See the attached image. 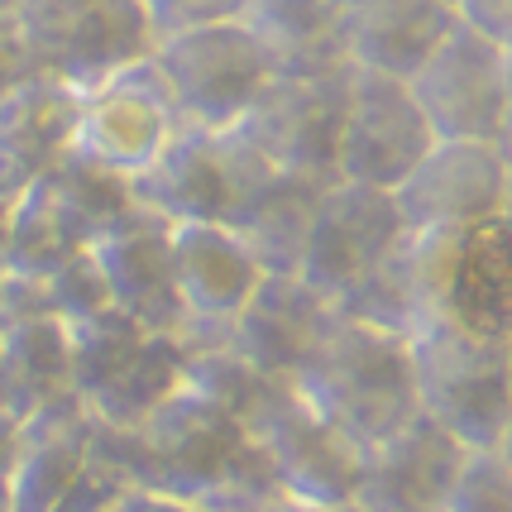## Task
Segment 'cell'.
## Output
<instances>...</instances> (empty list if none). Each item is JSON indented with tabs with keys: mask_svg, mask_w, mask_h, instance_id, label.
I'll use <instances>...</instances> for the list:
<instances>
[{
	"mask_svg": "<svg viewBox=\"0 0 512 512\" xmlns=\"http://www.w3.org/2000/svg\"><path fill=\"white\" fill-rule=\"evenodd\" d=\"M292 388L359 455L402 431L412 417H422L412 340L350 321L340 312L312 345V355L302 359V369L292 374Z\"/></svg>",
	"mask_w": 512,
	"mask_h": 512,
	"instance_id": "6da1fadb",
	"label": "cell"
},
{
	"mask_svg": "<svg viewBox=\"0 0 512 512\" xmlns=\"http://www.w3.org/2000/svg\"><path fill=\"white\" fill-rule=\"evenodd\" d=\"M412 340L417 364V398L436 426L469 450H489L512 426V383L498 335H479L469 326L431 316Z\"/></svg>",
	"mask_w": 512,
	"mask_h": 512,
	"instance_id": "7a4b0ae2",
	"label": "cell"
},
{
	"mask_svg": "<svg viewBox=\"0 0 512 512\" xmlns=\"http://www.w3.org/2000/svg\"><path fill=\"white\" fill-rule=\"evenodd\" d=\"M436 139H489L512 130V53L474 24L455 20L450 34L407 77Z\"/></svg>",
	"mask_w": 512,
	"mask_h": 512,
	"instance_id": "3957f363",
	"label": "cell"
},
{
	"mask_svg": "<svg viewBox=\"0 0 512 512\" xmlns=\"http://www.w3.org/2000/svg\"><path fill=\"white\" fill-rule=\"evenodd\" d=\"M154 63L173 87L178 120L192 130H230L273 82V67L245 20L168 34L154 44Z\"/></svg>",
	"mask_w": 512,
	"mask_h": 512,
	"instance_id": "277c9868",
	"label": "cell"
},
{
	"mask_svg": "<svg viewBox=\"0 0 512 512\" xmlns=\"http://www.w3.org/2000/svg\"><path fill=\"white\" fill-rule=\"evenodd\" d=\"M345 91H350V67L331 77H273L235 125L259 144V154L283 178L331 187L340 182Z\"/></svg>",
	"mask_w": 512,
	"mask_h": 512,
	"instance_id": "5b68a950",
	"label": "cell"
},
{
	"mask_svg": "<svg viewBox=\"0 0 512 512\" xmlns=\"http://www.w3.org/2000/svg\"><path fill=\"white\" fill-rule=\"evenodd\" d=\"M512 158L489 139H436L393 187L407 235H460L508 211Z\"/></svg>",
	"mask_w": 512,
	"mask_h": 512,
	"instance_id": "8992f818",
	"label": "cell"
},
{
	"mask_svg": "<svg viewBox=\"0 0 512 512\" xmlns=\"http://www.w3.org/2000/svg\"><path fill=\"white\" fill-rule=\"evenodd\" d=\"M426 278L431 316L469 326L479 335L512 331V216L460 230V235H412ZM426 316V321H431Z\"/></svg>",
	"mask_w": 512,
	"mask_h": 512,
	"instance_id": "52a82bcc",
	"label": "cell"
},
{
	"mask_svg": "<svg viewBox=\"0 0 512 512\" xmlns=\"http://www.w3.org/2000/svg\"><path fill=\"white\" fill-rule=\"evenodd\" d=\"M407 240L402 211L388 187L369 182H331L316 197V216L302 245L297 278L326 302H335L345 288H355L374 264H383Z\"/></svg>",
	"mask_w": 512,
	"mask_h": 512,
	"instance_id": "ba28073f",
	"label": "cell"
},
{
	"mask_svg": "<svg viewBox=\"0 0 512 512\" xmlns=\"http://www.w3.org/2000/svg\"><path fill=\"white\" fill-rule=\"evenodd\" d=\"M178 130H182V120H178L173 87H168L163 67L149 53V58H139L134 67L115 72L106 87L82 96L72 154H87L96 163L115 168V173L134 178L144 163H154V154Z\"/></svg>",
	"mask_w": 512,
	"mask_h": 512,
	"instance_id": "9c48e42d",
	"label": "cell"
},
{
	"mask_svg": "<svg viewBox=\"0 0 512 512\" xmlns=\"http://www.w3.org/2000/svg\"><path fill=\"white\" fill-rule=\"evenodd\" d=\"M436 144L422 106L402 77L350 67L345 91V139H340V178L369 187H398L422 154Z\"/></svg>",
	"mask_w": 512,
	"mask_h": 512,
	"instance_id": "30bf717a",
	"label": "cell"
},
{
	"mask_svg": "<svg viewBox=\"0 0 512 512\" xmlns=\"http://www.w3.org/2000/svg\"><path fill=\"white\" fill-rule=\"evenodd\" d=\"M173 278L182 297V340L206 345L230 335V321L264 283V264L225 221H182L173 225Z\"/></svg>",
	"mask_w": 512,
	"mask_h": 512,
	"instance_id": "8fae6325",
	"label": "cell"
},
{
	"mask_svg": "<svg viewBox=\"0 0 512 512\" xmlns=\"http://www.w3.org/2000/svg\"><path fill=\"white\" fill-rule=\"evenodd\" d=\"M87 249L101 264L115 312L134 316L144 331L182 340V297L178 278H173V225L134 206L130 216H120Z\"/></svg>",
	"mask_w": 512,
	"mask_h": 512,
	"instance_id": "7c38bea8",
	"label": "cell"
},
{
	"mask_svg": "<svg viewBox=\"0 0 512 512\" xmlns=\"http://www.w3.org/2000/svg\"><path fill=\"white\" fill-rule=\"evenodd\" d=\"M465 450L446 426L431 417H412V422L393 431L388 441L369 446L359 455V484H355V508L359 512H446L455 469L465 460Z\"/></svg>",
	"mask_w": 512,
	"mask_h": 512,
	"instance_id": "4fadbf2b",
	"label": "cell"
},
{
	"mask_svg": "<svg viewBox=\"0 0 512 512\" xmlns=\"http://www.w3.org/2000/svg\"><path fill=\"white\" fill-rule=\"evenodd\" d=\"M335 307L312 292L297 273H264L240 316L230 321L225 345L264 379H292L312 345L326 335Z\"/></svg>",
	"mask_w": 512,
	"mask_h": 512,
	"instance_id": "5bb4252c",
	"label": "cell"
},
{
	"mask_svg": "<svg viewBox=\"0 0 512 512\" xmlns=\"http://www.w3.org/2000/svg\"><path fill=\"white\" fill-rule=\"evenodd\" d=\"M82 91L53 72L24 77L0 96V197H24L29 182L53 173L77 144Z\"/></svg>",
	"mask_w": 512,
	"mask_h": 512,
	"instance_id": "9a60e30c",
	"label": "cell"
},
{
	"mask_svg": "<svg viewBox=\"0 0 512 512\" xmlns=\"http://www.w3.org/2000/svg\"><path fill=\"white\" fill-rule=\"evenodd\" d=\"M130 197L139 211L158 221H225V158H221V130H192L182 125L154 163H144L130 178Z\"/></svg>",
	"mask_w": 512,
	"mask_h": 512,
	"instance_id": "2e32d148",
	"label": "cell"
},
{
	"mask_svg": "<svg viewBox=\"0 0 512 512\" xmlns=\"http://www.w3.org/2000/svg\"><path fill=\"white\" fill-rule=\"evenodd\" d=\"M158 44L154 20L144 0H91L77 20L48 44L44 72L63 77L72 91L106 87L115 72L149 58Z\"/></svg>",
	"mask_w": 512,
	"mask_h": 512,
	"instance_id": "e0dca14e",
	"label": "cell"
},
{
	"mask_svg": "<svg viewBox=\"0 0 512 512\" xmlns=\"http://www.w3.org/2000/svg\"><path fill=\"white\" fill-rule=\"evenodd\" d=\"M340 20H345L350 67H369L407 82L426 63V53L450 34L460 10L455 0H350Z\"/></svg>",
	"mask_w": 512,
	"mask_h": 512,
	"instance_id": "ac0fdd59",
	"label": "cell"
},
{
	"mask_svg": "<svg viewBox=\"0 0 512 512\" xmlns=\"http://www.w3.org/2000/svg\"><path fill=\"white\" fill-rule=\"evenodd\" d=\"M240 20L259 39L273 77H331L350 67L345 20L331 0H249Z\"/></svg>",
	"mask_w": 512,
	"mask_h": 512,
	"instance_id": "d6986e66",
	"label": "cell"
},
{
	"mask_svg": "<svg viewBox=\"0 0 512 512\" xmlns=\"http://www.w3.org/2000/svg\"><path fill=\"white\" fill-rule=\"evenodd\" d=\"M67 321L53 312H15L0 316V383H5V412L24 422L58 393H72L67 383Z\"/></svg>",
	"mask_w": 512,
	"mask_h": 512,
	"instance_id": "ffe728a7",
	"label": "cell"
},
{
	"mask_svg": "<svg viewBox=\"0 0 512 512\" xmlns=\"http://www.w3.org/2000/svg\"><path fill=\"white\" fill-rule=\"evenodd\" d=\"M316 197H321V187H312V182L278 178L240 221H230V230H240L249 240L264 273H297L302 245H307V230H312L316 216Z\"/></svg>",
	"mask_w": 512,
	"mask_h": 512,
	"instance_id": "44dd1931",
	"label": "cell"
},
{
	"mask_svg": "<svg viewBox=\"0 0 512 512\" xmlns=\"http://www.w3.org/2000/svg\"><path fill=\"white\" fill-rule=\"evenodd\" d=\"M446 512H512V465L503 460V450H465Z\"/></svg>",
	"mask_w": 512,
	"mask_h": 512,
	"instance_id": "7402d4cb",
	"label": "cell"
},
{
	"mask_svg": "<svg viewBox=\"0 0 512 512\" xmlns=\"http://www.w3.org/2000/svg\"><path fill=\"white\" fill-rule=\"evenodd\" d=\"M39 292H44L48 312L63 316V321H82V316H96L111 307V292H106V278H101V264L91 259V249L67 254L39 283Z\"/></svg>",
	"mask_w": 512,
	"mask_h": 512,
	"instance_id": "603a6c76",
	"label": "cell"
},
{
	"mask_svg": "<svg viewBox=\"0 0 512 512\" xmlns=\"http://www.w3.org/2000/svg\"><path fill=\"white\" fill-rule=\"evenodd\" d=\"M144 5H149L154 34L168 39V34H187V29H201V24L240 20L249 0H144Z\"/></svg>",
	"mask_w": 512,
	"mask_h": 512,
	"instance_id": "cb8c5ba5",
	"label": "cell"
},
{
	"mask_svg": "<svg viewBox=\"0 0 512 512\" xmlns=\"http://www.w3.org/2000/svg\"><path fill=\"white\" fill-rule=\"evenodd\" d=\"M91 0H15V15H20L24 34H29V48H34V67L44 72L48 44L63 34L67 24L87 10Z\"/></svg>",
	"mask_w": 512,
	"mask_h": 512,
	"instance_id": "d4e9b609",
	"label": "cell"
},
{
	"mask_svg": "<svg viewBox=\"0 0 512 512\" xmlns=\"http://www.w3.org/2000/svg\"><path fill=\"white\" fill-rule=\"evenodd\" d=\"M34 48H29V34L15 10H0V96L15 91L24 77H34Z\"/></svg>",
	"mask_w": 512,
	"mask_h": 512,
	"instance_id": "484cf974",
	"label": "cell"
},
{
	"mask_svg": "<svg viewBox=\"0 0 512 512\" xmlns=\"http://www.w3.org/2000/svg\"><path fill=\"white\" fill-rule=\"evenodd\" d=\"M455 10L479 34H489L503 48H512V0H455Z\"/></svg>",
	"mask_w": 512,
	"mask_h": 512,
	"instance_id": "4316f807",
	"label": "cell"
},
{
	"mask_svg": "<svg viewBox=\"0 0 512 512\" xmlns=\"http://www.w3.org/2000/svg\"><path fill=\"white\" fill-rule=\"evenodd\" d=\"M503 359H508V383H512V331L503 335Z\"/></svg>",
	"mask_w": 512,
	"mask_h": 512,
	"instance_id": "83f0119b",
	"label": "cell"
},
{
	"mask_svg": "<svg viewBox=\"0 0 512 512\" xmlns=\"http://www.w3.org/2000/svg\"><path fill=\"white\" fill-rule=\"evenodd\" d=\"M498 450H503V460H508V465H512V426H508V436L498 441Z\"/></svg>",
	"mask_w": 512,
	"mask_h": 512,
	"instance_id": "f1b7e54d",
	"label": "cell"
},
{
	"mask_svg": "<svg viewBox=\"0 0 512 512\" xmlns=\"http://www.w3.org/2000/svg\"><path fill=\"white\" fill-rule=\"evenodd\" d=\"M0 417H10V412H5V383H0Z\"/></svg>",
	"mask_w": 512,
	"mask_h": 512,
	"instance_id": "f546056e",
	"label": "cell"
},
{
	"mask_svg": "<svg viewBox=\"0 0 512 512\" xmlns=\"http://www.w3.org/2000/svg\"><path fill=\"white\" fill-rule=\"evenodd\" d=\"M503 149H508V158H512V130H508V139H503Z\"/></svg>",
	"mask_w": 512,
	"mask_h": 512,
	"instance_id": "4dcf8cb0",
	"label": "cell"
},
{
	"mask_svg": "<svg viewBox=\"0 0 512 512\" xmlns=\"http://www.w3.org/2000/svg\"><path fill=\"white\" fill-rule=\"evenodd\" d=\"M0 10H15V0H0Z\"/></svg>",
	"mask_w": 512,
	"mask_h": 512,
	"instance_id": "1f68e13d",
	"label": "cell"
},
{
	"mask_svg": "<svg viewBox=\"0 0 512 512\" xmlns=\"http://www.w3.org/2000/svg\"><path fill=\"white\" fill-rule=\"evenodd\" d=\"M331 5H340V10H345V5H350V0H331Z\"/></svg>",
	"mask_w": 512,
	"mask_h": 512,
	"instance_id": "d6a6232c",
	"label": "cell"
},
{
	"mask_svg": "<svg viewBox=\"0 0 512 512\" xmlns=\"http://www.w3.org/2000/svg\"><path fill=\"white\" fill-rule=\"evenodd\" d=\"M508 216H512V197H508Z\"/></svg>",
	"mask_w": 512,
	"mask_h": 512,
	"instance_id": "836d02e7",
	"label": "cell"
}]
</instances>
